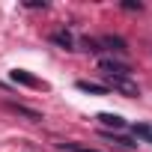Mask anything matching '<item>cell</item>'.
I'll return each mask as SVG.
<instances>
[{
    "instance_id": "obj_1",
    "label": "cell",
    "mask_w": 152,
    "mask_h": 152,
    "mask_svg": "<svg viewBox=\"0 0 152 152\" xmlns=\"http://www.w3.org/2000/svg\"><path fill=\"white\" fill-rule=\"evenodd\" d=\"M99 72L107 75V78H131V69L119 60H110V57H102L99 60Z\"/></svg>"
},
{
    "instance_id": "obj_2",
    "label": "cell",
    "mask_w": 152,
    "mask_h": 152,
    "mask_svg": "<svg viewBox=\"0 0 152 152\" xmlns=\"http://www.w3.org/2000/svg\"><path fill=\"white\" fill-rule=\"evenodd\" d=\"M107 78V75H104ZM107 90H116V93H122V96H140V90H137V84H131L128 78H107V84H104Z\"/></svg>"
},
{
    "instance_id": "obj_3",
    "label": "cell",
    "mask_w": 152,
    "mask_h": 152,
    "mask_svg": "<svg viewBox=\"0 0 152 152\" xmlns=\"http://www.w3.org/2000/svg\"><path fill=\"white\" fill-rule=\"evenodd\" d=\"M9 78L15 81V84H24V87H36V90H48V84H42L39 78H33L30 72H24V69H15Z\"/></svg>"
},
{
    "instance_id": "obj_4",
    "label": "cell",
    "mask_w": 152,
    "mask_h": 152,
    "mask_svg": "<svg viewBox=\"0 0 152 152\" xmlns=\"http://www.w3.org/2000/svg\"><path fill=\"white\" fill-rule=\"evenodd\" d=\"M78 90L81 93H93V96H107L110 93L104 84H93V81H78Z\"/></svg>"
},
{
    "instance_id": "obj_5",
    "label": "cell",
    "mask_w": 152,
    "mask_h": 152,
    "mask_svg": "<svg viewBox=\"0 0 152 152\" xmlns=\"http://www.w3.org/2000/svg\"><path fill=\"white\" fill-rule=\"evenodd\" d=\"M51 42H54V45H60V48H66V51H72V48H75V39H72V33H66V30H57V33L51 36Z\"/></svg>"
},
{
    "instance_id": "obj_6",
    "label": "cell",
    "mask_w": 152,
    "mask_h": 152,
    "mask_svg": "<svg viewBox=\"0 0 152 152\" xmlns=\"http://www.w3.org/2000/svg\"><path fill=\"white\" fill-rule=\"evenodd\" d=\"M102 45H107V48H110V51H116V54H125V51H128V48H125V42H122L119 36H104V39H102Z\"/></svg>"
},
{
    "instance_id": "obj_7",
    "label": "cell",
    "mask_w": 152,
    "mask_h": 152,
    "mask_svg": "<svg viewBox=\"0 0 152 152\" xmlns=\"http://www.w3.org/2000/svg\"><path fill=\"white\" fill-rule=\"evenodd\" d=\"M99 119H102L107 128H125V119L116 116V113H99Z\"/></svg>"
},
{
    "instance_id": "obj_8",
    "label": "cell",
    "mask_w": 152,
    "mask_h": 152,
    "mask_svg": "<svg viewBox=\"0 0 152 152\" xmlns=\"http://www.w3.org/2000/svg\"><path fill=\"white\" fill-rule=\"evenodd\" d=\"M27 9H45V0H27Z\"/></svg>"
},
{
    "instance_id": "obj_9",
    "label": "cell",
    "mask_w": 152,
    "mask_h": 152,
    "mask_svg": "<svg viewBox=\"0 0 152 152\" xmlns=\"http://www.w3.org/2000/svg\"><path fill=\"white\" fill-rule=\"evenodd\" d=\"M66 149H72V152H96V149H84V146H78V143H66Z\"/></svg>"
},
{
    "instance_id": "obj_10",
    "label": "cell",
    "mask_w": 152,
    "mask_h": 152,
    "mask_svg": "<svg viewBox=\"0 0 152 152\" xmlns=\"http://www.w3.org/2000/svg\"><path fill=\"white\" fill-rule=\"evenodd\" d=\"M122 9H140V3H134V0H125V3H122Z\"/></svg>"
}]
</instances>
